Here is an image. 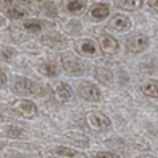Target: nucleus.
<instances>
[{
  "label": "nucleus",
  "instance_id": "nucleus-18",
  "mask_svg": "<svg viewBox=\"0 0 158 158\" xmlns=\"http://www.w3.org/2000/svg\"><path fill=\"white\" fill-rule=\"evenodd\" d=\"M54 152L57 155H60V156H67V158H74V156L79 155L77 150L76 149H71V147H56Z\"/></svg>",
  "mask_w": 158,
  "mask_h": 158
},
{
  "label": "nucleus",
  "instance_id": "nucleus-11",
  "mask_svg": "<svg viewBox=\"0 0 158 158\" xmlns=\"http://www.w3.org/2000/svg\"><path fill=\"white\" fill-rule=\"evenodd\" d=\"M90 15H92V18L101 21V19H104V18H108V15H109V6H108L106 3H97V5L92 6Z\"/></svg>",
  "mask_w": 158,
  "mask_h": 158
},
{
  "label": "nucleus",
  "instance_id": "nucleus-4",
  "mask_svg": "<svg viewBox=\"0 0 158 158\" xmlns=\"http://www.w3.org/2000/svg\"><path fill=\"white\" fill-rule=\"evenodd\" d=\"M87 123H89L90 128L98 130V131H104L111 127V120L106 115H103L100 112H90L87 115Z\"/></svg>",
  "mask_w": 158,
  "mask_h": 158
},
{
  "label": "nucleus",
  "instance_id": "nucleus-22",
  "mask_svg": "<svg viewBox=\"0 0 158 158\" xmlns=\"http://www.w3.org/2000/svg\"><path fill=\"white\" fill-rule=\"evenodd\" d=\"M95 158H120V156L115 153H111V152H100L95 155Z\"/></svg>",
  "mask_w": 158,
  "mask_h": 158
},
{
  "label": "nucleus",
  "instance_id": "nucleus-12",
  "mask_svg": "<svg viewBox=\"0 0 158 158\" xmlns=\"http://www.w3.org/2000/svg\"><path fill=\"white\" fill-rule=\"evenodd\" d=\"M141 90H142V94L146 97L158 98V81H147V82H144Z\"/></svg>",
  "mask_w": 158,
  "mask_h": 158
},
{
  "label": "nucleus",
  "instance_id": "nucleus-7",
  "mask_svg": "<svg viewBox=\"0 0 158 158\" xmlns=\"http://www.w3.org/2000/svg\"><path fill=\"white\" fill-rule=\"evenodd\" d=\"M130 25H131L130 19H128L127 16H123V15H115V16H112L111 21H109V27H111L112 30H117V32L128 30Z\"/></svg>",
  "mask_w": 158,
  "mask_h": 158
},
{
  "label": "nucleus",
  "instance_id": "nucleus-27",
  "mask_svg": "<svg viewBox=\"0 0 158 158\" xmlns=\"http://www.w3.org/2000/svg\"><path fill=\"white\" fill-rule=\"evenodd\" d=\"M38 2H41V0H38Z\"/></svg>",
  "mask_w": 158,
  "mask_h": 158
},
{
  "label": "nucleus",
  "instance_id": "nucleus-2",
  "mask_svg": "<svg viewBox=\"0 0 158 158\" xmlns=\"http://www.w3.org/2000/svg\"><path fill=\"white\" fill-rule=\"evenodd\" d=\"M77 94L81 95L82 100L90 101V103H97L101 100V90L98 89V85L92 84V82H81L77 85Z\"/></svg>",
  "mask_w": 158,
  "mask_h": 158
},
{
  "label": "nucleus",
  "instance_id": "nucleus-15",
  "mask_svg": "<svg viewBox=\"0 0 158 158\" xmlns=\"http://www.w3.org/2000/svg\"><path fill=\"white\" fill-rule=\"evenodd\" d=\"M41 73L44 76H49V77L56 76L59 73V65L56 62H48V63H44L43 67H41Z\"/></svg>",
  "mask_w": 158,
  "mask_h": 158
},
{
  "label": "nucleus",
  "instance_id": "nucleus-10",
  "mask_svg": "<svg viewBox=\"0 0 158 158\" xmlns=\"http://www.w3.org/2000/svg\"><path fill=\"white\" fill-rule=\"evenodd\" d=\"M54 92H56L57 98H59V100H63V101H68V100L71 98V95H73V90H71V87H70L67 82H59V84H56Z\"/></svg>",
  "mask_w": 158,
  "mask_h": 158
},
{
  "label": "nucleus",
  "instance_id": "nucleus-6",
  "mask_svg": "<svg viewBox=\"0 0 158 158\" xmlns=\"http://www.w3.org/2000/svg\"><path fill=\"white\" fill-rule=\"evenodd\" d=\"M147 46H149V38L144 35H135L127 41V48L131 52H142Z\"/></svg>",
  "mask_w": 158,
  "mask_h": 158
},
{
  "label": "nucleus",
  "instance_id": "nucleus-17",
  "mask_svg": "<svg viewBox=\"0 0 158 158\" xmlns=\"http://www.w3.org/2000/svg\"><path fill=\"white\" fill-rule=\"evenodd\" d=\"M67 8L70 13H81L82 10H85V0H71Z\"/></svg>",
  "mask_w": 158,
  "mask_h": 158
},
{
  "label": "nucleus",
  "instance_id": "nucleus-19",
  "mask_svg": "<svg viewBox=\"0 0 158 158\" xmlns=\"http://www.w3.org/2000/svg\"><path fill=\"white\" fill-rule=\"evenodd\" d=\"M24 27L27 29V30H30V32H40L43 29V24L40 22V21H25L24 22Z\"/></svg>",
  "mask_w": 158,
  "mask_h": 158
},
{
  "label": "nucleus",
  "instance_id": "nucleus-24",
  "mask_svg": "<svg viewBox=\"0 0 158 158\" xmlns=\"http://www.w3.org/2000/svg\"><path fill=\"white\" fill-rule=\"evenodd\" d=\"M5 82H6V76H5V73L2 70H0V87L5 85Z\"/></svg>",
  "mask_w": 158,
  "mask_h": 158
},
{
  "label": "nucleus",
  "instance_id": "nucleus-21",
  "mask_svg": "<svg viewBox=\"0 0 158 158\" xmlns=\"http://www.w3.org/2000/svg\"><path fill=\"white\" fill-rule=\"evenodd\" d=\"M44 13L48 16H57V11H56V5L54 3H48L44 6Z\"/></svg>",
  "mask_w": 158,
  "mask_h": 158
},
{
  "label": "nucleus",
  "instance_id": "nucleus-25",
  "mask_svg": "<svg viewBox=\"0 0 158 158\" xmlns=\"http://www.w3.org/2000/svg\"><path fill=\"white\" fill-rule=\"evenodd\" d=\"M0 25H5V19L2 16H0Z\"/></svg>",
  "mask_w": 158,
  "mask_h": 158
},
{
  "label": "nucleus",
  "instance_id": "nucleus-3",
  "mask_svg": "<svg viewBox=\"0 0 158 158\" xmlns=\"http://www.w3.org/2000/svg\"><path fill=\"white\" fill-rule=\"evenodd\" d=\"M15 89L21 95H36L40 92V85L27 77H18L15 81Z\"/></svg>",
  "mask_w": 158,
  "mask_h": 158
},
{
  "label": "nucleus",
  "instance_id": "nucleus-5",
  "mask_svg": "<svg viewBox=\"0 0 158 158\" xmlns=\"http://www.w3.org/2000/svg\"><path fill=\"white\" fill-rule=\"evenodd\" d=\"M13 109H15L18 114L24 115V117H33L38 112L36 104L30 100H18L13 103Z\"/></svg>",
  "mask_w": 158,
  "mask_h": 158
},
{
  "label": "nucleus",
  "instance_id": "nucleus-9",
  "mask_svg": "<svg viewBox=\"0 0 158 158\" xmlns=\"http://www.w3.org/2000/svg\"><path fill=\"white\" fill-rule=\"evenodd\" d=\"M41 41H43L44 44H48L49 48H52V49H60L62 46L67 44V40H65L63 36H60V35H57V33H52V35L43 36Z\"/></svg>",
  "mask_w": 158,
  "mask_h": 158
},
{
  "label": "nucleus",
  "instance_id": "nucleus-8",
  "mask_svg": "<svg viewBox=\"0 0 158 158\" xmlns=\"http://www.w3.org/2000/svg\"><path fill=\"white\" fill-rule=\"evenodd\" d=\"M100 48L103 49V52H106V54H114L118 48V43L111 35H103L100 38Z\"/></svg>",
  "mask_w": 158,
  "mask_h": 158
},
{
  "label": "nucleus",
  "instance_id": "nucleus-14",
  "mask_svg": "<svg viewBox=\"0 0 158 158\" xmlns=\"http://www.w3.org/2000/svg\"><path fill=\"white\" fill-rule=\"evenodd\" d=\"M95 77L98 79L100 82L106 84V85H109L112 82V73L109 70H106V68H97L95 70Z\"/></svg>",
  "mask_w": 158,
  "mask_h": 158
},
{
  "label": "nucleus",
  "instance_id": "nucleus-28",
  "mask_svg": "<svg viewBox=\"0 0 158 158\" xmlns=\"http://www.w3.org/2000/svg\"><path fill=\"white\" fill-rule=\"evenodd\" d=\"M22 2H25V0H22Z\"/></svg>",
  "mask_w": 158,
  "mask_h": 158
},
{
  "label": "nucleus",
  "instance_id": "nucleus-16",
  "mask_svg": "<svg viewBox=\"0 0 158 158\" xmlns=\"http://www.w3.org/2000/svg\"><path fill=\"white\" fill-rule=\"evenodd\" d=\"M79 49H81V52H84V54H87V56H94L98 48H97V44L92 41V40H84Z\"/></svg>",
  "mask_w": 158,
  "mask_h": 158
},
{
  "label": "nucleus",
  "instance_id": "nucleus-23",
  "mask_svg": "<svg viewBox=\"0 0 158 158\" xmlns=\"http://www.w3.org/2000/svg\"><path fill=\"white\" fill-rule=\"evenodd\" d=\"M149 5L155 13H158V0H149Z\"/></svg>",
  "mask_w": 158,
  "mask_h": 158
},
{
  "label": "nucleus",
  "instance_id": "nucleus-13",
  "mask_svg": "<svg viewBox=\"0 0 158 158\" xmlns=\"http://www.w3.org/2000/svg\"><path fill=\"white\" fill-rule=\"evenodd\" d=\"M142 2H144V0H115V5H117L118 8L135 11V10L141 8Z\"/></svg>",
  "mask_w": 158,
  "mask_h": 158
},
{
  "label": "nucleus",
  "instance_id": "nucleus-20",
  "mask_svg": "<svg viewBox=\"0 0 158 158\" xmlns=\"http://www.w3.org/2000/svg\"><path fill=\"white\" fill-rule=\"evenodd\" d=\"M6 15H8V18H13V19H19V18H22L25 13L21 10V8H16V6H10L8 10H6Z\"/></svg>",
  "mask_w": 158,
  "mask_h": 158
},
{
  "label": "nucleus",
  "instance_id": "nucleus-26",
  "mask_svg": "<svg viewBox=\"0 0 158 158\" xmlns=\"http://www.w3.org/2000/svg\"><path fill=\"white\" fill-rule=\"evenodd\" d=\"M139 158H153V156H139Z\"/></svg>",
  "mask_w": 158,
  "mask_h": 158
},
{
  "label": "nucleus",
  "instance_id": "nucleus-1",
  "mask_svg": "<svg viewBox=\"0 0 158 158\" xmlns=\"http://www.w3.org/2000/svg\"><path fill=\"white\" fill-rule=\"evenodd\" d=\"M60 62H62L63 70L67 71L68 74H71V76H81L87 70V65L79 57H76L73 54H63Z\"/></svg>",
  "mask_w": 158,
  "mask_h": 158
}]
</instances>
